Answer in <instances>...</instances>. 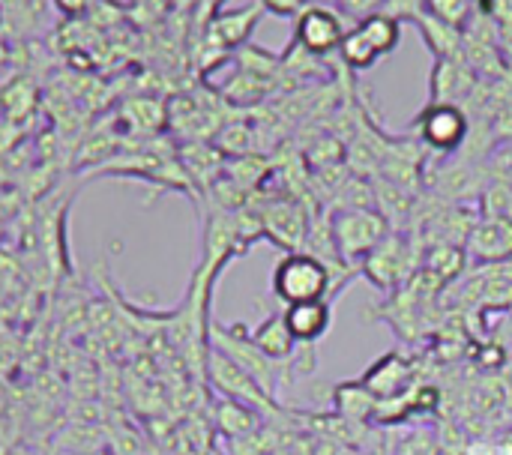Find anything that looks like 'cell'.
<instances>
[{"instance_id": "cell-1", "label": "cell", "mask_w": 512, "mask_h": 455, "mask_svg": "<svg viewBox=\"0 0 512 455\" xmlns=\"http://www.w3.org/2000/svg\"><path fill=\"white\" fill-rule=\"evenodd\" d=\"M339 258L360 273V264L387 240V216L375 207H339L327 219Z\"/></svg>"}, {"instance_id": "cell-2", "label": "cell", "mask_w": 512, "mask_h": 455, "mask_svg": "<svg viewBox=\"0 0 512 455\" xmlns=\"http://www.w3.org/2000/svg\"><path fill=\"white\" fill-rule=\"evenodd\" d=\"M270 288L285 306L309 300H333V273L312 252H288L276 267Z\"/></svg>"}, {"instance_id": "cell-3", "label": "cell", "mask_w": 512, "mask_h": 455, "mask_svg": "<svg viewBox=\"0 0 512 455\" xmlns=\"http://www.w3.org/2000/svg\"><path fill=\"white\" fill-rule=\"evenodd\" d=\"M210 339H213V348L222 351L228 360H234L267 396H276V387H279V372L267 354H261L252 339H249V330L243 324H231V327H210Z\"/></svg>"}, {"instance_id": "cell-4", "label": "cell", "mask_w": 512, "mask_h": 455, "mask_svg": "<svg viewBox=\"0 0 512 455\" xmlns=\"http://www.w3.org/2000/svg\"><path fill=\"white\" fill-rule=\"evenodd\" d=\"M207 372H210V384L219 390V396L225 399H234V402H243L249 405L252 411L258 414H273L276 411V399L267 396L234 360H228L222 351L210 348L207 354Z\"/></svg>"}, {"instance_id": "cell-5", "label": "cell", "mask_w": 512, "mask_h": 455, "mask_svg": "<svg viewBox=\"0 0 512 455\" xmlns=\"http://www.w3.org/2000/svg\"><path fill=\"white\" fill-rule=\"evenodd\" d=\"M363 387L378 399V402H393L408 396L417 387V372H414V360L402 351H390L384 357H378L363 375H360Z\"/></svg>"}, {"instance_id": "cell-6", "label": "cell", "mask_w": 512, "mask_h": 455, "mask_svg": "<svg viewBox=\"0 0 512 455\" xmlns=\"http://www.w3.org/2000/svg\"><path fill=\"white\" fill-rule=\"evenodd\" d=\"M411 273V246L399 234H387V240L360 264V276H366L378 291H396Z\"/></svg>"}, {"instance_id": "cell-7", "label": "cell", "mask_w": 512, "mask_h": 455, "mask_svg": "<svg viewBox=\"0 0 512 455\" xmlns=\"http://www.w3.org/2000/svg\"><path fill=\"white\" fill-rule=\"evenodd\" d=\"M417 129L420 138L441 150V153H453L465 138H468V117L459 105L450 102H432L420 117H417Z\"/></svg>"}, {"instance_id": "cell-8", "label": "cell", "mask_w": 512, "mask_h": 455, "mask_svg": "<svg viewBox=\"0 0 512 455\" xmlns=\"http://www.w3.org/2000/svg\"><path fill=\"white\" fill-rule=\"evenodd\" d=\"M345 33L348 30H345L342 18L327 6H309L297 18V42L312 54H327V51L339 48Z\"/></svg>"}, {"instance_id": "cell-9", "label": "cell", "mask_w": 512, "mask_h": 455, "mask_svg": "<svg viewBox=\"0 0 512 455\" xmlns=\"http://www.w3.org/2000/svg\"><path fill=\"white\" fill-rule=\"evenodd\" d=\"M465 252L480 264H504L512 258V219L486 216L483 222H474Z\"/></svg>"}, {"instance_id": "cell-10", "label": "cell", "mask_w": 512, "mask_h": 455, "mask_svg": "<svg viewBox=\"0 0 512 455\" xmlns=\"http://www.w3.org/2000/svg\"><path fill=\"white\" fill-rule=\"evenodd\" d=\"M282 318L297 345H315L333 327V300H309V303L285 306Z\"/></svg>"}, {"instance_id": "cell-11", "label": "cell", "mask_w": 512, "mask_h": 455, "mask_svg": "<svg viewBox=\"0 0 512 455\" xmlns=\"http://www.w3.org/2000/svg\"><path fill=\"white\" fill-rule=\"evenodd\" d=\"M261 222H264V237H270L279 249H285V255L303 252L300 243L306 240V219L297 204L279 201L261 213Z\"/></svg>"}, {"instance_id": "cell-12", "label": "cell", "mask_w": 512, "mask_h": 455, "mask_svg": "<svg viewBox=\"0 0 512 455\" xmlns=\"http://www.w3.org/2000/svg\"><path fill=\"white\" fill-rule=\"evenodd\" d=\"M249 339H252V345H255L261 354H267L273 363H285V360H291V357L300 351V345L294 342V336H291V330H288L282 312H279V315H267V318L249 333Z\"/></svg>"}, {"instance_id": "cell-13", "label": "cell", "mask_w": 512, "mask_h": 455, "mask_svg": "<svg viewBox=\"0 0 512 455\" xmlns=\"http://www.w3.org/2000/svg\"><path fill=\"white\" fill-rule=\"evenodd\" d=\"M333 411L342 417V420H351V423H366L372 426L375 420V408H378V399L363 387V381H345V384H336L333 393Z\"/></svg>"}, {"instance_id": "cell-14", "label": "cell", "mask_w": 512, "mask_h": 455, "mask_svg": "<svg viewBox=\"0 0 512 455\" xmlns=\"http://www.w3.org/2000/svg\"><path fill=\"white\" fill-rule=\"evenodd\" d=\"M363 30V36L372 42V48L378 51V57L396 51L399 45V36H402V27H399V18L390 15V12H372L366 18H360L357 24Z\"/></svg>"}, {"instance_id": "cell-15", "label": "cell", "mask_w": 512, "mask_h": 455, "mask_svg": "<svg viewBox=\"0 0 512 455\" xmlns=\"http://www.w3.org/2000/svg\"><path fill=\"white\" fill-rule=\"evenodd\" d=\"M258 420L261 414L252 411L249 405L243 402H234V399H219L216 402V423L219 429L228 435V438H243V435H252L258 429Z\"/></svg>"}, {"instance_id": "cell-16", "label": "cell", "mask_w": 512, "mask_h": 455, "mask_svg": "<svg viewBox=\"0 0 512 455\" xmlns=\"http://www.w3.org/2000/svg\"><path fill=\"white\" fill-rule=\"evenodd\" d=\"M465 261H468L465 246H456V243H435V246L426 252V258H423V270L432 273L438 282H444V279L462 276Z\"/></svg>"}, {"instance_id": "cell-17", "label": "cell", "mask_w": 512, "mask_h": 455, "mask_svg": "<svg viewBox=\"0 0 512 455\" xmlns=\"http://www.w3.org/2000/svg\"><path fill=\"white\" fill-rule=\"evenodd\" d=\"M468 81V69L456 66L450 57H444L435 69V84H432V102H450L456 105V99L468 96L471 84Z\"/></svg>"}, {"instance_id": "cell-18", "label": "cell", "mask_w": 512, "mask_h": 455, "mask_svg": "<svg viewBox=\"0 0 512 455\" xmlns=\"http://www.w3.org/2000/svg\"><path fill=\"white\" fill-rule=\"evenodd\" d=\"M339 51H342V60H345L351 69H369V66H375V63H378V51L372 48V42L363 36V30H360V27H354V30H348V33H345V39H342Z\"/></svg>"}, {"instance_id": "cell-19", "label": "cell", "mask_w": 512, "mask_h": 455, "mask_svg": "<svg viewBox=\"0 0 512 455\" xmlns=\"http://www.w3.org/2000/svg\"><path fill=\"white\" fill-rule=\"evenodd\" d=\"M255 18H258V12H240V15H222V18H216L213 21V27H210V33L216 36V42H225V45H234V42H240L249 30H252V24H255Z\"/></svg>"}, {"instance_id": "cell-20", "label": "cell", "mask_w": 512, "mask_h": 455, "mask_svg": "<svg viewBox=\"0 0 512 455\" xmlns=\"http://www.w3.org/2000/svg\"><path fill=\"white\" fill-rule=\"evenodd\" d=\"M426 6L447 27H465L474 12V0H426Z\"/></svg>"}, {"instance_id": "cell-21", "label": "cell", "mask_w": 512, "mask_h": 455, "mask_svg": "<svg viewBox=\"0 0 512 455\" xmlns=\"http://www.w3.org/2000/svg\"><path fill=\"white\" fill-rule=\"evenodd\" d=\"M396 455H435V441L426 432H411L399 447Z\"/></svg>"}, {"instance_id": "cell-22", "label": "cell", "mask_w": 512, "mask_h": 455, "mask_svg": "<svg viewBox=\"0 0 512 455\" xmlns=\"http://www.w3.org/2000/svg\"><path fill=\"white\" fill-rule=\"evenodd\" d=\"M303 3L306 0H264V6L276 15H297L303 12Z\"/></svg>"}, {"instance_id": "cell-23", "label": "cell", "mask_w": 512, "mask_h": 455, "mask_svg": "<svg viewBox=\"0 0 512 455\" xmlns=\"http://www.w3.org/2000/svg\"><path fill=\"white\" fill-rule=\"evenodd\" d=\"M54 3H57V9L66 12V15H78V12H84L93 0H54Z\"/></svg>"}, {"instance_id": "cell-24", "label": "cell", "mask_w": 512, "mask_h": 455, "mask_svg": "<svg viewBox=\"0 0 512 455\" xmlns=\"http://www.w3.org/2000/svg\"><path fill=\"white\" fill-rule=\"evenodd\" d=\"M342 3H345V6H348V9H351L354 15L366 18V15H369V9H372V6H375L378 0H342Z\"/></svg>"}, {"instance_id": "cell-25", "label": "cell", "mask_w": 512, "mask_h": 455, "mask_svg": "<svg viewBox=\"0 0 512 455\" xmlns=\"http://www.w3.org/2000/svg\"><path fill=\"white\" fill-rule=\"evenodd\" d=\"M0 455H6V450H0Z\"/></svg>"}]
</instances>
